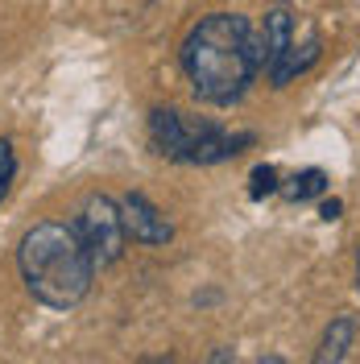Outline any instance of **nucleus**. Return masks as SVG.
I'll use <instances>...</instances> for the list:
<instances>
[{"instance_id": "f8f14e48", "label": "nucleus", "mask_w": 360, "mask_h": 364, "mask_svg": "<svg viewBox=\"0 0 360 364\" xmlns=\"http://www.w3.org/2000/svg\"><path fill=\"white\" fill-rule=\"evenodd\" d=\"M319 215L323 220H339V199H327V203L319 207Z\"/></svg>"}, {"instance_id": "423d86ee", "label": "nucleus", "mask_w": 360, "mask_h": 364, "mask_svg": "<svg viewBox=\"0 0 360 364\" xmlns=\"http://www.w3.org/2000/svg\"><path fill=\"white\" fill-rule=\"evenodd\" d=\"M294 46V17L290 9H270L265 25L257 29V63L261 70H273L282 63V54Z\"/></svg>"}, {"instance_id": "6e6552de", "label": "nucleus", "mask_w": 360, "mask_h": 364, "mask_svg": "<svg viewBox=\"0 0 360 364\" xmlns=\"http://www.w3.org/2000/svg\"><path fill=\"white\" fill-rule=\"evenodd\" d=\"M315 58H319V38H311L302 50H298V42H294L290 50L282 54V63H277L273 70H265V75H270L273 87H286V83H294L298 75H307V70L315 67Z\"/></svg>"}, {"instance_id": "1a4fd4ad", "label": "nucleus", "mask_w": 360, "mask_h": 364, "mask_svg": "<svg viewBox=\"0 0 360 364\" xmlns=\"http://www.w3.org/2000/svg\"><path fill=\"white\" fill-rule=\"evenodd\" d=\"M323 191H327V174L319 166H311V170H302V174H294L286 182V199H294V203H307V199H315Z\"/></svg>"}, {"instance_id": "0eeeda50", "label": "nucleus", "mask_w": 360, "mask_h": 364, "mask_svg": "<svg viewBox=\"0 0 360 364\" xmlns=\"http://www.w3.org/2000/svg\"><path fill=\"white\" fill-rule=\"evenodd\" d=\"M352 340H356V318H352V315L332 318V323H327V331H323V340H319L315 360L319 364H339L344 356H348Z\"/></svg>"}, {"instance_id": "9b49d317", "label": "nucleus", "mask_w": 360, "mask_h": 364, "mask_svg": "<svg viewBox=\"0 0 360 364\" xmlns=\"http://www.w3.org/2000/svg\"><path fill=\"white\" fill-rule=\"evenodd\" d=\"M248 182H253L248 195H253V199H265V195L277 191V170H273V166H257V170L248 174Z\"/></svg>"}, {"instance_id": "39448f33", "label": "nucleus", "mask_w": 360, "mask_h": 364, "mask_svg": "<svg viewBox=\"0 0 360 364\" xmlns=\"http://www.w3.org/2000/svg\"><path fill=\"white\" fill-rule=\"evenodd\" d=\"M120 215H125V232H129V240H137V245L158 249V245H170V236H174V224H170V220H166V215H162L141 191H129V195L120 199Z\"/></svg>"}, {"instance_id": "ddd939ff", "label": "nucleus", "mask_w": 360, "mask_h": 364, "mask_svg": "<svg viewBox=\"0 0 360 364\" xmlns=\"http://www.w3.org/2000/svg\"><path fill=\"white\" fill-rule=\"evenodd\" d=\"M356 294H360V249H356Z\"/></svg>"}, {"instance_id": "f257e3e1", "label": "nucleus", "mask_w": 360, "mask_h": 364, "mask_svg": "<svg viewBox=\"0 0 360 364\" xmlns=\"http://www.w3.org/2000/svg\"><path fill=\"white\" fill-rule=\"evenodd\" d=\"M191 91L207 104H236L257 79V29L240 13H211L203 17L179 50Z\"/></svg>"}, {"instance_id": "7ed1b4c3", "label": "nucleus", "mask_w": 360, "mask_h": 364, "mask_svg": "<svg viewBox=\"0 0 360 364\" xmlns=\"http://www.w3.org/2000/svg\"><path fill=\"white\" fill-rule=\"evenodd\" d=\"M149 141L162 158L186 161V166H216L232 161L240 149L253 145V133H228L211 120H191L174 108H158L149 116Z\"/></svg>"}, {"instance_id": "20e7f679", "label": "nucleus", "mask_w": 360, "mask_h": 364, "mask_svg": "<svg viewBox=\"0 0 360 364\" xmlns=\"http://www.w3.org/2000/svg\"><path fill=\"white\" fill-rule=\"evenodd\" d=\"M79 236L88 245L95 269L104 265H116L125 257V245H129V232H125V215H120V203H112L108 195H91L83 211H79Z\"/></svg>"}, {"instance_id": "f03ea898", "label": "nucleus", "mask_w": 360, "mask_h": 364, "mask_svg": "<svg viewBox=\"0 0 360 364\" xmlns=\"http://www.w3.org/2000/svg\"><path fill=\"white\" fill-rule=\"evenodd\" d=\"M17 265H21L25 290L50 311L79 306L88 298L91 282H95V261H91L79 228L54 224V220L33 224L21 236Z\"/></svg>"}, {"instance_id": "9d476101", "label": "nucleus", "mask_w": 360, "mask_h": 364, "mask_svg": "<svg viewBox=\"0 0 360 364\" xmlns=\"http://www.w3.org/2000/svg\"><path fill=\"white\" fill-rule=\"evenodd\" d=\"M13 178H17V154H13V141H9V136H0V203L9 199Z\"/></svg>"}]
</instances>
